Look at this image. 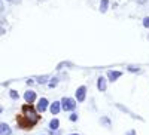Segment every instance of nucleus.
Returning a JSON list of instances; mask_svg holds the SVG:
<instances>
[{
  "label": "nucleus",
  "instance_id": "nucleus-4",
  "mask_svg": "<svg viewBox=\"0 0 149 135\" xmlns=\"http://www.w3.org/2000/svg\"><path fill=\"white\" fill-rule=\"evenodd\" d=\"M24 100H26L27 104H33L34 100H36V92L34 91H27L26 94H24Z\"/></svg>",
  "mask_w": 149,
  "mask_h": 135
},
{
  "label": "nucleus",
  "instance_id": "nucleus-20",
  "mask_svg": "<svg viewBox=\"0 0 149 135\" xmlns=\"http://www.w3.org/2000/svg\"><path fill=\"white\" fill-rule=\"evenodd\" d=\"M72 135H79V134H72Z\"/></svg>",
  "mask_w": 149,
  "mask_h": 135
},
{
  "label": "nucleus",
  "instance_id": "nucleus-3",
  "mask_svg": "<svg viewBox=\"0 0 149 135\" xmlns=\"http://www.w3.org/2000/svg\"><path fill=\"white\" fill-rule=\"evenodd\" d=\"M46 108H48V100H46V98H40V100L37 101L36 112H37V113H43Z\"/></svg>",
  "mask_w": 149,
  "mask_h": 135
},
{
  "label": "nucleus",
  "instance_id": "nucleus-13",
  "mask_svg": "<svg viewBox=\"0 0 149 135\" xmlns=\"http://www.w3.org/2000/svg\"><path fill=\"white\" fill-rule=\"evenodd\" d=\"M143 25H145L146 28H149V17H146V18L143 19Z\"/></svg>",
  "mask_w": 149,
  "mask_h": 135
},
{
  "label": "nucleus",
  "instance_id": "nucleus-8",
  "mask_svg": "<svg viewBox=\"0 0 149 135\" xmlns=\"http://www.w3.org/2000/svg\"><path fill=\"white\" fill-rule=\"evenodd\" d=\"M10 134H12V131H10L9 125L0 123V135H10Z\"/></svg>",
  "mask_w": 149,
  "mask_h": 135
},
{
  "label": "nucleus",
  "instance_id": "nucleus-15",
  "mask_svg": "<svg viewBox=\"0 0 149 135\" xmlns=\"http://www.w3.org/2000/svg\"><path fill=\"white\" fill-rule=\"evenodd\" d=\"M128 70H130V71H139V67H136V65H130V67H128Z\"/></svg>",
  "mask_w": 149,
  "mask_h": 135
},
{
  "label": "nucleus",
  "instance_id": "nucleus-6",
  "mask_svg": "<svg viewBox=\"0 0 149 135\" xmlns=\"http://www.w3.org/2000/svg\"><path fill=\"white\" fill-rule=\"evenodd\" d=\"M85 92H86V88L85 86H79L78 91H76V98H78V101H84L85 100Z\"/></svg>",
  "mask_w": 149,
  "mask_h": 135
},
{
  "label": "nucleus",
  "instance_id": "nucleus-17",
  "mask_svg": "<svg viewBox=\"0 0 149 135\" xmlns=\"http://www.w3.org/2000/svg\"><path fill=\"white\" fill-rule=\"evenodd\" d=\"M70 120H72V122H74V120H78V114H74V113H73V114L70 116Z\"/></svg>",
  "mask_w": 149,
  "mask_h": 135
},
{
  "label": "nucleus",
  "instance_id": "nucleus-11",
  "mask_svg": "<svg viewBox=\"0 0 149 135\" xmlns=\"http://www.w3.org/2000/svg\"><path fill=\"white\" fill-rule=\"evenodd\" d=\"M107 6H109V2H107V0H102V3H100V10L103 12V14L107 10Z\"/></svg>",
  "mask_w": 149,
  "mask_h": 135
},
{
  "label": "nucleus",
  "instance_id": "nucleus-1",
  "mask_svg": "<svg viewBox=\"0 0 149 135\" xmlns=\"http://www.w3.org/2000/svg\"><path fill=\"white\" fill-rule=\"evenodd\" d=\"M39 120L40 116L31 104H24L21 108V113L17 116V123L21 129H33Z\"/></svg>",
  "mask_w": 149,
  "mask_h": 135
},
{
  "label": "nucleus",
  "instance_id": "nucleus-18",
  "mask_svg": "<svg viewBox=\"0 0 149 135\" xmlns=\"http://www.w3.org/2000/svg\"><path fill=\"white\" fill-rule=\"evenodd\" d=\"M2 112H3V108H2V107H0V114H2Z\"/></svg>",
  "mask_w": 149,
  "mask_h": 135
},
{
  "label": "nucleus",
  "instance_id": "nucleus-14",
  "mask_svg": "<svg viewBox=\"0 0 149 135\" xmlns=\"http://www.w3.org/2000/svg\"><path fill=\"white\" fill-rule=\"evenodd\" d=\"M57 85V79H52V82H49V88H54Z\"/></svg>",
  "mask_w": 149,
  "mask_h": 135
},
{
  "label": "nucleus",
  "instance_id": "nucleus-19",
  "mask_svg": "<svg viewBox=\"0 0 149 135\" xmlns=\"http://www.w3.org/2000/svg\"><path fill=\"white\" fill-rule=\"evenodd\" d=\"M130 135H134V132H130Z\"/></svg>",
  "mask_w": 149,
  "mask_h": 135
},
{
  "label": "nucleus",
  "instance_id": "nucleus-10",
  "mask_svg": "<svg viewBox=\"0 0 149 135\" xmlns=\"http://www.w3.org/2000/svg\"><path fill=\"white\" fill-rule=\"evenodd\" d=\"M58 126H60L58 119H52L51 122H49V128H51L52 131H57V129H58Z\"/></svg>",
  "mask_w": 149,
  "mask_h": 135
},
{
  "label": "nucleus",
  "instance_id": "nucleus-12",
  "mask_svg": "<svg viewBox=\"0 0 149 135\" xmlns=\"http://www.w3.org/2000/svg\"><path fill=\"white\" fill-rule=\"evenodd\" d=\"M10 98H12V100H18V94H17V91H10Z\"/></svg>",
  "mask_w": 149,
  "mask_h": 135
},
{
  "label": "nucleus",
  "instance_id": "nucleus-5",
  "mask_svg": "<svg viewBox=\"0 0 149 135\" xmlns=\"http://www.w3.org/2000/svg\"><path fill=\"white\" fill-rule=\"evenodd\" d=\"M121 76H122V73H121V71H113V70H109V71H107V77H109L110 82L118 80Z\"/></svg>",
  "mask_w": 149,
  "mask_h": 135
},
{
  "label": "nucleus",
  "instance_id": "nucleus-2",
  "mask_svg": "<svg viewBox=\"0 0 149 135\" xmlns=\"http://www.w3.org/2000/svg\"><path fill=\"white\" fill-rule=\"evenodd\" d=\"M60 104H61V108H63L64 112H70V110L76 108V101H74L73 98H63Z\"/></svg>",
  "mask_w": 149,
  "mask_h": 135
},
{
  "label": "nucleus",
  "instance_id": "nucleus-9",
  "mask_svg": "<svg viewBox=\"0 0 149 135\" xmlns=\"http://www.w3.org/2000/svg\"><path fill=\"white\" fill-rule=\"evenodd\" d=\"M97 88L100 89L102 92L106 91V79H104V77H98V80H97Z\"/></svg>",
  "mask_w": 149,
  "mask_h": 135
},
{
  "label": "nucleus",
  "instance_id": "nucleus-7",
  "mask_svg": "<svg viewBox=\"0 0 149 135\" xmlns=\"http://www.w3.org/2000/svg\"><path fill=\"white\" fill-rule=\"evenodd\" d=\"M49 110H51V113H52V114H58V113H60V110H61V104H60V101H54L51 105H49Z\"/></svg>",
  "mask_w": 149,
  "mask_h": 135
},
{
  "label": "nucleus",
  "instance_id": "nucleus-16",
  "mask_svg": "<svg viewBox=\"0 0 149 135\" xmlns=\"http://www.w3.org/2000/svg\"><path fill=\"white\" fill-rule=\"evenodd\" d=\"M46 79H48V77H46V76H43V77H39V80H37V82H39V83H45V82H46Z\"/></svg>",
  "mask_w": 149,
  "mask_h": 135
}]
</instances>
